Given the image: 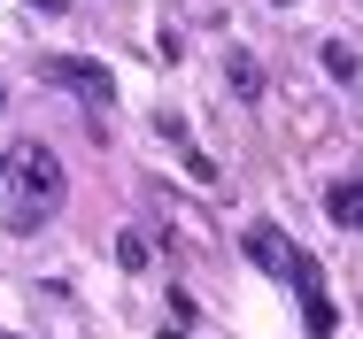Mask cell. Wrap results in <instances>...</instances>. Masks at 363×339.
<instances>
[{
    "instance_id": "1",
    "label": "cell",
    "mask_w": 363,
    "mask_h": 339,
    "mask_svg": "<svg viewBox=\"0 0 363 339\" xmlns=\"http://www.w3.org/2000/svg\"><path fill=\"white\" fill-rule=\"evenodd\" d=\"M55 208H62V162H55L47 146H23V154H16V201H8V231H39Z\"/></svg>"
},
{
    "instance_id": "2",
    "label": "cell",
    "mask_w": 363,
    "mask_h": 339,
    "mask_svg": "<svg viewBox=\"0 0 363 339\" xmlns=\"http://www.w3.org/2000/svg\"><path fill=\"white\" fill-rule=\"evenodd\" d=\"M247 255H255V270H271L279 285H294V293H317V285H325V277H317V263L294 247L279 224H255V231H247Z\"/></svg>"
},
{
    "instance_id": "3",
    "label": "cell",
    "mask_w": 363,
    "mask_h": 339,
    "mask_svg": "<svg viewBox=\"0 0 363 339\" xmlns=\"http://www.w3.org/2000/svg\"><path fill=\"white\" fill-rule=\"evenodd\" d=\"M47 85L77 93L93 116H108V108H116V85H108V69H101V62H85V54H55V62H47Z\"/></svg>"
},
{
    "instance_id": "4",
    "label": "cell",
    "mask_w": 363,
    "mask_h": 339,
    "mask_svg": "<svg viewBox=\"0 0 363 339\" xmlns=\"http://www.w3.org/2000/svg\"><path fill=\"white\" fill-rule=\"evenodd\" d=\"M325 216H333L340 231H363V178H340V185H325Z\"/></svg>"
},
{
    "instance_id": "5",
    "label": "cell",
    "mask_w": 363,
    "mask_h": 339,
    "mask_svg": "<svg viewBox=\"0 0 363 339\" xmlns=\"http://www.w3.org/2000/svg\"><path fill=\"white\" fill-rule=\"evenodd\" d=\"M224 85H232L240 100H255V93H263V69H255V54H240V47H232V54H224Z\"/></svg>"
},
{
    "instance_id": "6",
    "label": "cell",
    "mask_w": 363,
    "mask_h": 339,
    "mask_svg": "<svg viewBox=\"0 0 363 339\" xmlns=\"http://www.w3.org/2000/svg\"><path fill=\"white\" fill-rule=\"evenodd\" d=\"M301 324H309V339H333V324H340V309L325 301V285H317V293H301Z\"/></svg>"
},
{
    "instance_id": "7",
    "label": "cell",
    "mask_w": 363,
    "mask_h": 339,
    "mask_svg": "<svg viewBox=\"0 0 363 339\" xmlns=\"http://www.w3.org/2000/svg\"><path fill=\"white\" fill-rule=\"evenodd\" d=\"M116 263H124V270H147V263H155L147 231H116Z\"/></svg>"
},
{
    "instance_id": "8",
    "label": "cell",
    "mask_w": 363,
    "mask_h": 339,
    "mask_svg": "<svg viewBox=\"0 0 363 339\" xmlns=\"http://www.w3.org/2000/svg\"><path fill=\"white\" fill-rule=\"evenodd\" d=\"M325 69H333V77H356V54H348L340 39H325Z\"/></svg>"
},
{
    "instance_id": "9",
    "label": "cell",
    "mask_w": 363,
    "mask_h": 339,
    "mask_svg": "<svg viewBox=\"0 0 363 339\" xmlns=\"http://www.w3.org/2000/svg\"><path fill=\"white\" fill-rule=\"evenodd\" d=\"M23 8H39V16H62V8H70V0H23Z\"/></svg>"
},
{
    "instance_id": "10",
    "label": "cell",
    "mask_w": 363,
    "mask_h": 339,
    "mask_svg": "<svg viewBox=\"0 0 363 339\" xmlns=\"http://www.w3.org/2000/svg\"><path fill=\"white\" fill-rule=\"evenodd\" d=\"M0 108H8V85H0Z\"/></svg>"
},
{
    "instance_id": "11",
    "label": "cell",
    "mask_w": 363,
    "mask_h": 339,
    "mask_svg": "<svg viewBox=\"0 0 363 339\" xmlns=\"http://www.w3.org/2000/svg\"><path fill=\"white\" fill-rule=\"evenodd\" d=\"M162 339H186V332H162Z\"/></svg>"
},
{
    "instance_id": "12",
    "label": "cell",
    "mask_w": 363,
    "mask_h": 339,
    "mask_svg": "<svg viewBox=\"0 0 363 339\" xmlns=\"http://www.w3.org/2000/svg\"><path fill=\"white\" fill-rule=\"evenodd\" d=\"M0 339H16V332H0Z\"/></svg>"
}]
</instances>
